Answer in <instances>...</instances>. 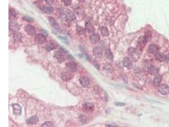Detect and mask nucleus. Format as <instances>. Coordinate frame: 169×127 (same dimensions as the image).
I'll list each match as a JSON object with an SVG mask.
<instances>
[{
	"label": "nucleus",
	"instance_id": "a878e982",
	"mask_svg": "<svg viewBox=\"0 0 169 127\" xmlns=\"http://www.w3.org/2000/svg\"><path fill=\"white\" fill-rule=\"evenodd\" d=\"M13 38L14 40L16 42H20L22 40V34L19 32L15 31L14 34Z\"/></svg>",
	"mask_w": 169,
	"mask_h": 127
},
{
	"label": "nucleus",
	"instance_id": "6ab92c4d",
	"mask_svg": "<svg viewBox=\"0 0 169 127\" xmlns=\"http://www.w3.org/2000/svg\"><path fill=\"white\" fill-rule=\"evenodd\" d=\"M53 10V8L50 5L44 6L42 8L43 12L47 15H50L52 13Z\"/></svg>",
	"mask_w": 169,
	"mask_h": 127
},
{
	"label": "nucleus",
	"instance_id": "e433bc0d",
	"mask_svg": "<svg viewBox=\"0 0 169 127\" xmlns=\"http://www.w3.org/2000/svg\"><path fill=\"white\" fill-rule=\"evenodd\" d=\"M115 104L117 106H123L126 105L125 103L119 102H117L115 103Z\"/></svg>",
	"mask_w": 169,
	"mask_h": 127
},
{
	"label": "nucleus",
	"instance_id": "72a5a7b5",
	"mask_svg": "<svg viewBox=\"0 0 169 127\" xmlns=\"http://www.w3.org/2000/svg\"><path fill=\"white\" fill-rule=\"evenodd\" d=\"M61 1L66 7L69 6L72 4V0H61Z\"/></svg>",
	"mask_w": 169,
	"mask_h": 127
},
{
	"label": "nucleus",
	"instance_id": "f3484780",
	"mask_svg": "<svg viewBox=\"0 0 169 127\" xmlns=\"http://www.w3.org/2000/svg\"><path fill=\"white\" fill-rule=\"evenodd\" d=\"M80 82L81 85L84 87H87L90 83L89 79L88 78L85 76H82L80 78Z\"/></svg>",
	"mask_w": 169,
	"mask_h": 127
},
{
	"label": "nucleus",
	"instance_id": "9b49d317",
	"mask_svg": "<svg viewBox=\"0 0 169 127\" xmlns=\"http://www.w3.org/2000/svg\"><path fill=\"white\" fill-rule=\"evenodd\" d=\"M89 39L92 44H96L100 41V36L98 33H93L90 36Z\"/></svg>",
	"mask_w": 169,
	"mask_h": 127
},
{
	"label": "nucleus",
	"instance_id": "ea45409f",
	"mask_svg": "<svg viewBox=\"0 0 169 127\" xmlns=\"http://www.w3.org/2000/svg\"><path fill=\"white\" fill-rule=\"evenodd\" d=\"M60 49H61V51H62L63 52H64V53H66V52H67V50H66L65 49L61 47V48H60Z\"/></svg>",
	"mask_w": 169,
	"mask_h": 127
},
{
	"label": "nucleus",
	"instance_id": "79ce46f5",
	"mask_svg": "<svg viewBox=\"0 0 169 127\" xmlns=\"http://www.w3.org/2000/svg\"><path fill=\"white\" fill-rule=\"evenodd\" d=\"M78 2H82V3H83V2H85V0H77Z\"/></svg>",
	"mask_w": 169,
	"mask_h": 127
},
{
	"label": "nucleus",
	"instance_id": "7c9ffc66",
	"mask_svg": "<svg viewBox=\"0 0 169 127\" xmlns=\"http://www.w3.org/2000/svg\"><path fill=\"white\" fill-rule=\"evenodd\" d=\"M144 37H145L147 42L150 41L151 40L152 38V33L150 31H148L146 33V34H145Z\"/></svg>",
	"mask_w": 169,
	"mask_h": 127
},
{
	"label": "nucleus",
	"instance_id": "39448f33",
	"mask_svg": "<svg viewBox=\"0 0 169 127\" xmlns=\"http://www.w3.org/2000/svg\"><path fill=\"white\" fill-rule=\"evenodd\" d=\"M13 108V112L14 115L15 116H20L22 114V107L20 105L17 103L13 104L11 105Z\"/></svg>",
	"mask_w": 169,
	"mask_h": 127
},
{
	"label": "nucleus",
	"instance_id": "a19ab883",
	"mask_svg": "<svg viewBox=\"0 0 169 127\" xmlns=\"http://www.w3.org/2000/svg\"><path fill=\"white\" fill-rule=\"evenodd\" d=\"M106 126H108V127H117L116 126L112 125H110V124H106Z\"/></svg>",
	"mask_w": 169,
	"mask_h": 127
},
{
	"label": "nucleus",
	"instance_id": "6e6552de",
	"mask_svg": "<svg viewBox=\"0 0 169 127\" xmlns=\"http://www.w3.org/2000/svg\"><path fill=\"white\" fill-rule=\"evenodd\" d=\"M66 66L68 70H69L71 72H76L77 70V64L72 61L67 62L66 64Z\"/></svg>",
	"mask_w": 169,
	"mask_h": 127
},
{
	"label": "nucleus",
	"instance_id": "bb28decb",
	"mask_svg": "<svg viewBox=\"0 0 169 127\" xmlns=\"http://www.w3.org/2000/svg\"><path fill=\"white\" fill-rule=\"evenodd\" d=\"M17 15L16 11L14 9H11L9 10V19H14L16 17Z\"/></svg>",
	"mask_w": 169,
	"mask_h": 127
},
{
	"label": "nucleus",
	"instance_id": "2eb2a0df",
	"mask_svg": "<svg viewBox=\"0 0 169 127\" xmlns=\"http://www.w3.org/2000/svg\"><path fill=\"white\" fill-rule=\"evenodd\" d=\"M57 47V44L54 42H50L45 45V48L47 51L49 52L56 49Z\"/></svg>",
	"mask_w": 169,
	"mask_h": 127
},
{
	"label": "nucleus",
	"instance_id": "dca6fc26",
	"mask_svg": "<svg viewBox=\"0 0 169 127\" xmlns=\"http://www.w3.org/2000/svg\"><path fill=\"white\" fill-rule=\"evenodd\" d=\"M39 118L35 116H31V117L28 118L26 120V122L28 124L33 125V124H37L39 122Z\"/></svg>",
	"mask_w": 169,
	"mask_h": 127
},
{
	"label": "nucleus",
	"instance_id": "b1692460",
	"mask_svg": "<svg viewBox=\"0 0 169 127\" xmlns=\"http://www.w3.org/2000/svg\"><path fill=\"white\" fill-rule=\"evenodd\" d=\"M123 63L124 66L128 68V69H129L132 66L131 61L128 57H125L124 58H123Z\"/></svg>",
	"mask_w": 169,
	"mask_h": 127
},
{
	"label": "nucleus",
	"instance_id": "ddd939ff",
	"mask_svg": "<svg viewBox=\"0 0 169 127\" xmlns=\"http://www.w3.org/2000/svg\"><path fill=\"white\" fill-rule=\"evenodd\" d=\"M73 76L71 73L68 72H64L61 75V78L62 80L64 81H69L72 78Z\"/></svg>",
	"mask_w": 169,
	"mask_h": 127
},
{
	"label": "nucleus",
	"instance_id": "a211bd4d",
	"mask_svg": "<svg viewBox=\"0 0 169 127\" xmlns=\"http://www.w3.org/2000/svg\"><path fill=\"white\" fill-rule=\"evenodd\" d=\"M149 52L151 54H156L158 53L159 48L157 45L152 44L149 47Z\"/></svg>",
	"mask_w": 169,
	"mask_h": 127
},
{
	"label": "nucleus",
	"instance_id": "f8f14e48",
	"mask_svg": "<svg viewBox=\"0 0 169 127\" xmlns=\"http://www.w3.org/2000/svg\"><path fill=\"white\" fill-rule=\"evenodd\" d=\"M54 56L59 63H62L65 61V58L64 54L59 51L55 52Z\"/></svg>",
	"mask_w": 169,
	"mask_h": 127
},
{
	"label": "nucleus",
	"instance_id": "c756f323",
	"mask_svg": "<svg viewBox=\"0 0 169 127\" xmlns=\"http://www.w3.org/2000/svg\"><path fill=\"white\" fill-rule=\"evenodd\" d=\"M80 119L81 122L83 123H88L89 121V118L87 116H85V115H82L80 116Z\"/></svg>",
	"mask_w": 169,
	"mask_h": 127
},
{
	"label": "nucleus",
	"instance_id": "4468645a",
	"mask_svg": "<svg viewBox=\"0 0 169 127\" xmlns=\"http://www.w3.org/2000/svg\"><path fill=\"white\" fill-rule=\"evenodd\" d=\"M155 59L160 62H163L166 61L167 59L166 55L161 53H158L155 54Z\"/></svg>",
	"mask_w": 169,
	"mask_h": 127
},
{
	"label": "nucleus",
	"instance_id": "9d476101",
	"mask_svg": "<svg viewBox=\"0 0 169 127\" xmlns=\"http://www.w3.org/2000/svg\"><path fill=\"white\" fill-rule=\"evenodd\" d=\"M147 42V41L144 36H141L137 40V45L140 49H142L145 47Z\"/></svg>",
	"mask_w": 169,
	"mask_h": 127
},
{
	"label": "nucleus",
	"instance_id": "7ed1b4c3",
	"mask_svg": "<svg viewBox=\"0 0 169 127\" xmlns=\"http://www.w3.org/2000/svg\"><path fill=\"white\" fill-rule=\"evenodd\" d=\"M158 92L163 95H167L169 93V87L166 84H162L157 87Z\"/></svg>",
	"mask_w": 169,
	"mask_h": 127
},
{
	"label": "nucleus",
	"instance_id": "4be33fe9",
	"mask_svg": "<svg viewBox=\"0 0 169 127\" xmlns=\"http://www.w3.org/2000/svg\"><path fill=\"white\" fill-rule=\"evenodd\" d=\"M148 72L152 76H154L158 73V68L153 65H151L148 68Z\"/></svg>",
	"mask_w": 169,
	"mask_h": 127
},
{
	"label": "nucleus",
	"instance_id": "2f4dec72",
	"mask_svg": "<svg viewBox=\"0 0 169 127\" xmlns=\"http://www.w3.org/2000/svg\"><path fill=\"white\" fill-rule=\"evenodd\" d=\"M22 20L27 22H31L34 21V18L28 16H25L22 17Z\"/></svg>",
	"mask_w": 169,
	"mask_h": 127
},
{
	"label": "nucleus",
	"instance_id": "c9c22d12",
	"mask_svg": "<svg viewBox=\"0 0 169 127\" xmlns=\"http://www.w3.org/2000/svg\"><path fill=\"white\" fill-rule=\"evenodd\" d=\"M112 67L110 65V64H107L105 66V70H108V71H111L112 69Z\"/></svg>",
	"mask_w": 169,
	"mask_h": 127
},
{
	"label": "nucleus",
	"instance_id": "423d86ee",
	"mask_svg": "<svg viewBox=\"0 0 169 127\" xmlns=\"http://www.w3.org/2000/svg\"><path fill=\"white\" fill-rule=\"evenodd\" d=\"M24 31L27 34L30 36L36 35V30L35 27L31 25H27L24 27Z\"/></svg>",
	"mask_w": 169,
	"mask_h": 127
},
{
	"label": "nucleus",
	"instance_id": "f257e3e1",
	"mask_svg": "<svg viewBox=\"0 0 169 127\" xmlns=\"http://www.w3.org/2000/svg\"><path fill=\"white\" fill-rule=\"evenodd\" d=\"M34 41L36 43L42 45L47 42L46 36L42 34H37L35 35Z\"/></svg>",
	"mask_w": 169,
	"mask_h": 127
},
{
	"label": "nucleus",
	"instance_id": "c85d7f7f",
	"mask_svg": "<svg viewBox=\"0 0 169 127\" xmlns=\"http://www.w3.org/2000/svg\"><path fill=\"white\" fill-rule=\"evenodd\" d=\"M101 34L104 37H107V36H108V35H109L108 29L106 27H101Z\"/></svg>",
	"mask_w": 169,
	"mask_h": 127
},
{
	"label": "nucleus",
	"instance_id": "cd10ccee",
	"mask_svg": "<svg viewBox=\"0 0 169 127\" xmlns=\"http://www.w3.org/2000/svg\"><path fill=\"white\" fill-rule=\"evenodd\" d=\"M105 55L106 58L108 60H112L113 58V55L110 49H107L105 50Z\"/></svg>",
	"mask_w": 169,
	"mask_h": 127
},
{
	"label": "nucleus",
	"instance_id": "0eeeda50",
	"mask_svg": "<svg viewBox=\"0 0 169 127\" xmlns=\"http://www.w3.org/2000/svg\"><path fill=\"white\" fill-rule=\"evenodd\" d=\"M65 15L66 19L70 21H73L76 19V16L75 15L74 12L69 9H67L66 10Z\"/></svg>",
	"mask_w": 169,
	"mask_h": 127
},
{
	"label": "nucleus",
	"instance_id": "f03ea898",
	"mask_svg": "<svg viewBox=\"0 0 169 127\" xmlns=\"http://www.w3.org/2000/svg\"><path fill=\"white\" fill-rule=\"evenodd\" d=\"M48 20L50 24V26H51L52 28H53L54 29H55L58 32L61 31V28H60L59 25L57 23L56 19H55L53 17H49V18H48Z\"/></svg>",
	"mask_w": 169,
	"mask_h": 127
},
{
	"label": "nucleus",
	"instance_id": "393cba45",
	"mask_svg": "<svg viewBox=\"0 0 169 127\" xmlns=\"http://www.w3.org/2000/svg\"><path fill=\"white\" fill-rule=\"evenodd\" d=\"M162 76L160 75H157L154 78V80L153 81V85L155 87H158V86L159 85L161 81H162Z\"/></svg>",
	"mask_w": 169,
	"mask_h": 127
},
{
	"label": "nucleus",
	"instance_id": "58836bf2",
	"mask_svg": "<svg viewBox=\"0 0 169 127\" xmlns=\"http://www.w3.org/2000/svg\"><path fill=\"white\" fill-rule=\"evenodd\" d=\"M59 38H60V39H61V40H65L66 41L67 40V39L66 38V37H60L59 36Z\"/></svg>",
	"mask_w": 169,
	"mask_h": 127
},
{
	"label": "nucleus",
	"instance_id": "37998d69",
	"mask_svg": "<svg viewBox=\"0 0 169 127\" xmlns=\"http://www.w3.org/2000/svg\"><path fill=\"white\" fill-rule=\"evenodd\" d=\"M37 1H38V2H43L44 1H45V0H37Z\"/></svg>",
	"mask_w": 169,
	"mask_h": 127
},
{
	"label": "nucleus",
	"instance_id": "f704fd0d",
	"mask_svg": "<svg viewBox=\"0 0 169 127\" xmlns=\"http://www.w3.org/2000/svg\"><path fill=\"white\" fill-rule=\"evenodd\" d=\"M84 31H85V30L82 28H81L80 27H77V33H78L79 34H83L84 32Z\"/></svg>",
	"mask_w": 169,
	"mask_h": 127
},
{
	"label": "nucleus",
	"instance_id": "412c9836",
	"mask_svg": "<svg viewBox=\"0 0 169 127\" xmlns=\"http://www.w3.org/2000/svg\"><path fill=\"white\" fill-rule=\"evenodd\" d=\"M9 28L13 31H17L20 29V26L16 22H10L9 23Z\"/></svg>",
	"mask_w": 169,
	"mask_h": 127
},
{
	"label": "nucleus",
	"instance_id": "4c0bfd02",
	"mask_svg": "<svg viewBox=\"0 0 169 127\" xmlns=\"http://www.w3.org/2000/svg\"><path fill=\"white\" fill-rule=\"evenodd\" d=\"M45 1L48 5H51L54 2V0H45Z\"/></svg>",
	"mask_w": 169,
	"mask_h": 127
},
{
	"label": "nucleus",
	"instance_id": "aec40b11",
	"mask_svg": "<svg viewBox=\"0 0 169 127\" xmlns=\"http://www.w3.org/2000/svg\"><path fill=\"white\" fill-rule=\"evenodd\" d=\"M85 29L90 34H93L95 32V29L91 22H88L85 24Z\"/></svg>",
	"mask_w": 169,
	"mask_h": 127
},
{
	"label": "nucleus",
	"instance_id": "473e14b6",
	"mask_svg": "<svg viewBox=\"0 0 169 127\" xmlns=\"http://www.w3.org/2000/svg\"><path fill=\"white\" fill-rule=\"evenodd\" d=\"M54 124L53 122L48 121L42 124L41 127H54Z\"/></svg>",
	"mask_w": 169,
	"mask_h": 127
},
{
	"label": "nucleus",
	"instance_id": "20e7f679",
	"mask_svg": "<svg viewBox=\"0 0 169 127\" xmlns=\"http://www.w3.org/2000/svg\"><path fill=\"white\" fill-rule=\"evenodd\" d=\"M94 106L93 104L90 103H86L83 105V110L86 113H91L93 112Z\"/></svg>",
	"mask_w": 169,
	"mask_h": 127
},
{
	"label": "nucleus",
	"instance_id": "5701e85b",
	"mask_svg": "<svg viewBox=\"0 0 169 127\" xmlns=\"http://www.w3.org/2000/svg\"><path fill=\"white\" fill-rule=\"evenodd\" d=\"M128 53L129 55L133 58H136L137 57V50L136 48L134 47H131L128 49Z\"/></svg>",
	"mask_w": 169,
	"mask_h": 127
},
{
	"label": "nucleus",
	"instance_id": "1a4fd4ad",
	"mask_svg": "<svg viewBox=\"0 0 169 127\" xmlns=\"http://www.w3.org/2000/svg\"><path fill=\"white\" fill-rule=\"evenodd\" d=\"M93 53L95 57L100 58L102 55V50L99 46H95L93 49Z\"/></svg>",
	"mask_w": 169,
	"mask_h": 127
}]
</instances>
